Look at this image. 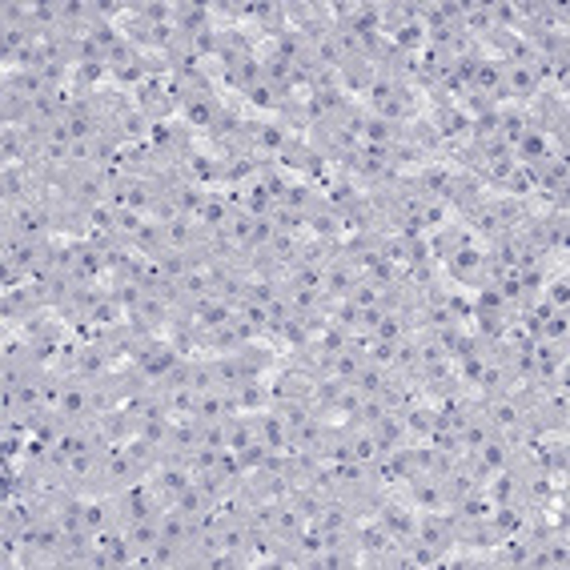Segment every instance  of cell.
<instances>
[{
	"label": "cell",
	"instance_id": "6da1fadb",
	"mask_svg": "<svg viewBox=\"0 0 570 570\" xmlns=\"http://www.w3.org/2000/svg\"><path fill=\"white\" fill-rule=\"evenodd\" d=\"M173 101L181 104V120L189 128H201V133H209V128H217V117H221V109H217V101L205 93V88H173Z\"/></svg>",
	"mask_w": 570,
	"mask_h": 570
},
{
	"label": "cell",
	"instance_id": "7a4b0ae2",
	"mask_svg": "<svg viewBox=\"0 0 570 570\" xmlns=\"http://www.w3.org/2000/svg\"><path fill=\"white\" fill-rule=\"evenodd\" d=\"M446 269L454 273L458 281H466V285H478V277L486 273V253H482L474 241H458L446 253Z\"/></svg>",
	"mask_w": 570,
	"mask_h": 570
},
{
	"label": "cell",
	"instance_id": "3957f363",
	"mask_svg": "<svg viewBox=\"0 0 570 570\" xmlns=\"http://www.w3.org/2000/svg\"><path fill=\"white\" fill-rule=\"evenodd\" d=\"M358 273L350 269V265H326V281H321V293L334 297V302H345V297L353 293V285H358Z\"/></svg>",
	"mask_w": 570,
	"mask_h": 570
},
{
	"label": "cell",
	"instance_id": "277c9868",
	"mask_svg": "<svg viewBox=\"0 0 570 570\" xmlns=\"http://www.w3.org/2000/svg\"><path fill=\"white\" fill-rule=\"evenodd\" d=\"M193 241H197V221H193V217H177V221L165 225V249H173V253H189Z\"/></svg>",
	"mask_w": 570,
	"mask_h": 570
},
{
	"label": "cell",
	"instance_id": "5b68a950",
	"mask_svg": "<svg viewBox=\"0 0 570 570\" xmlns=\"http://www.w3.org/2000/svg\"><path fill=\"white\" fill-rule=\"evenodd\" d=\"M72 358H77V374L80 377L104 374V350H96V345H85V350H77Z\"/></svg>",
	"mask_w": 570,
	"mask_h": 570
},
{
	"label": "cell",
	"instance_id": "8992f818",
	"mask_svg": "<svg viewBox=\"0 0 570 570\" xmlns=\"http://www.w3.org/2000/svg\"><path fill=\"white\" fill-rule=\"evenodd\" d=\"M173 141H177L173 120H165V117L153 120V125H149V145H153V149H157V153H169V149H173Z\"/></svg>",
	"mask_w": 570,
	"mask_h": 570
}]
</instances>
